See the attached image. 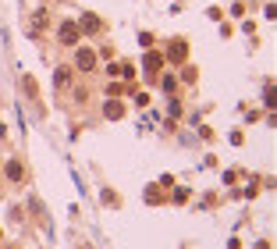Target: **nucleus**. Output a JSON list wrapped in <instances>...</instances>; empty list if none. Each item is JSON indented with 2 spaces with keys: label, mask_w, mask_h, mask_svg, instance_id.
Returning a JSON list of instances; mask_svg holds the SVG:
<instances>
[{
  "label": "nucleus",
  "mask_w": 277,
  "mask_h": 249,
  "mask_svg": "<svg viewBox=\"0 0 277 249\" xmlns=\"http://www.w3.org/2000/svg\"><path fill=\"white\" fill-rule=\"evenodd\" d=\"M54 82L61 89H68V82H71V68H57V75H54Z\"/></svg>",
  "instance_id": "39448f33"
},
{
  "label": "nucleus",
  "mask_w": 277,
  "mask_h": 249,
  "mask_svg": "<svg viewBox=\"0 0 277 249\" xmlns=\"http://www.w3.org/2000/svg\"><path fill=\"white\" fill-rule=\"evenodd\" d=\"M75 68H78V71H93V68H96V54L86 50V47H78V50H75Z\"/></svg>",
  "instance_id": "f03ea898"
},
{
  "label": "nucleus",
  "mask_w": 277,
  "mask_h": 249,
  "mask_svg": "<svg viewBox=\"0 0 277 249\" xmlns=\"http://www.w3.org/2000/svg\"><path fill=\"white\" fill-rule=\"evenodd\" d=\"M43 25H50V15L47 11H36V22H32V32H39Z\"/></svg>",
  "instance_id": "423d86ee"
},
{
  "label": "nucleus",
  "mask_w": 277,
  "mask_h": 249,
  "mask_svg": "<svg viewBox=\"0 0 277 249\" xmlns=\"http://www.w3.org/2000/svg\"><path fill=\"white\" fill-rule=\"evenodd\" d=\"M78 39H82V25H78L75 18H68L61 25V47H78Z\"/></svg>",
  "instance_id": "f257e3e1"
},
{
  "label": "nucleus",
  "mask_w": 277,
  "mask_h": 249,
  "mask_svg": "<svg viewBox=\"0 0 277 249\" xmlns=\"http://www.w3.org/2000/svg\"><path fill=\"white\" fill-rule=\"evenodd\" d=\"M22 86H25V93H29V96H32V100H36V93H39V89H36V82H32V78H29V75H25V78H22Z\"/></svg>",
  "instance_id": "1a4fd4ad"
},
{
  "label": "nucleus",
  "mask_w": 277,
  "mask_h": 249,
  "mask_svg": "<svg viewBox=\"0 0 277 249\" xmlns=\"http://www.w3.org/2000/svg\"><path fill=\"white\" fill-rule=\"evenodd\" d=\"M22 175H25L22 164H18V160H8V178H11V182H22Z\"/></svg>",
  "instance_id": "20e7f679"
},
{
  "label": "nucleus",
  "mask_w": 277,
  "mask_h": 249,
  "mask_svg": "<svg viewBox=\"0 0 277 249\" xmlns=\"http://www.w3.org/2000/svg\"><path fill=\"white\" fill-rule=\"evenodd\" d=\"M78 249H93V245H78Z\"/></svg>",
  "instance_id": "9b49d317"
},
{
  "label": "nucleus",
  "mask_w": 277,
  "mask_h": 249,
  "mask_svg": "<svg viewBox=\"0 0 277 249\" xmlns=\"http://www.w3.org/2000/svg\"><path fill=\"white\" fill-rule=\"evenodd\" d=\"M146 68H149V71L164 68V57H160V54H149V57H146Z\"/></svg>",
  "instance_id": "0eeeda50"
},
{
  "label": "nucleus",
  "mask_w": 277,
  "mask_h": 249,
  "mask_svg": "<svg viewBox=\"0 0 277 249\" xmlns=\"http://www.w3.org/2000/svg\"><path fill=\"white\" fill-rule=\"evenodd\" d=\"M171 57H185V39H174V43H171Z\"/></svg>",
  "instance_id": "6e6552de"
},
{
  "label": "nucleus",
  "mask_w": 277,
  "mask_h": 249,
  "mask_svg": "<svg viewBox=\"0 0 277 249\" xmlns=\"http://www.w3.org/2000/svg\"><path fill=\"white\" fill-rule=\"evenodd\" d=\"M103 114H107L110 121H117V117H121V114H125V107H121V100H107V107H103Z\"/></svg>",
  "instance_id": "7ed1b4c3"
},
{
  "label": "nucleus",
  "mask_w": 277,
  "mask_h": 249,
  "mask_svg": "<svg viewBox=\"0 0 277 249\" xmlns=\"http://www.w3.org/2000/svg\"><path fill=\"white\" fill-rule=\"evenodd\" d=\"M82 25H86L89 32H96V29H100V22H96V15H86V22H82Z\"/></svg>",
  "instance_id": "9d476101"
}]
</instances>
